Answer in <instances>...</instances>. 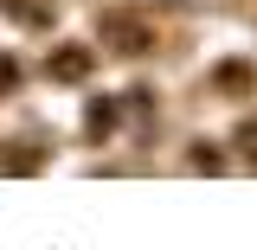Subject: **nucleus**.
<instances>
[{
	"instance_id": "20e7f679",
	"label": "nucleus",
	"mask_w": 257,
	"mask_h": 250,
	"mask_svg": "<svg viewBox=\"0 0 257 250\" xmlns=\"http://www.w3.org/2000/svg\"><path fill=\"white\" fill-rule=\"evenodd\" d=\"M0 173H39V154H32L26 141H13V148L0 154Z\"/></svg>"
},
{
	"instance_id": "39448f33",
	"label": "nucleus",
	"mask_w": 257,
	"mask_h": 250,
	"mask_svg": "<svg viewBox=\"0 0 257 250\" xmlns=\"http://www.w3.org/2000/svg\"><path fill=\"white\" fill-rule=\"evenodd\" d=\"M84 128H90V135H109V128H116V103H103V96H96L90 109H84Z\"/></svg>"
},
{
	"instance_id": "f03ea898",
	"label": "nucleus",
	"mask_w": 257,
	"mask_h": 250,
	"mask_svg": "<svg viewBox=\"0 0 257 250\" xmlns=\"http://www.w3.org/2000/svg\"><path fill=\"white\" fill-rule=\"evenodd\" d=\"M90 64H96L90 45H58V52L45 58V77H52V84H84V77H90Z\"/></svg>"
},
{
	"instance_id": "6e6552de",
	"label": "nucleus",
	"mask_w": 257,
	"mask_h": 250,
	"mask_svg": "<svg viewBox=\"0 0 257 250\" xmlns=\"http://www.w3.org/2000/svg\"><path fill=\"white\" fill-rule=\"evenodd\" d=\"M13 84H20V64H13V58H0V90H13Z\"/></svg>"
},
{
	"instance_id": "7ed1b4c3",
	"label": "nucleus",
	"mask_w": 257,
	"mask_h": 250,
	"mask_svg": "<svg viewBox=\"0 0 257 250\" xmlns=\"http://www.w3.org/2000/svg\"><path fill=\"white\" fill-rule=\"evenodd\" d=\"M212 90H225V96H251V90H257V64L225 58L219 71H212Z\"/></svg>"
},
{
	"instance_id": "0eeeda50",
	"label": "nucleus",
	"mask_w": 257,
	"mask_h": 250,
	"mask_svg": "<svg viewBox=\"0 0 257 250\" xmlns=\"http://www.w3.org/2000/svg\"><path fill=\"white\" fill-rule=\"evenodd\" d=\"M238 148H244V154L257 160V122H244V128H238Z\"/></svg>"
},
{
	"instance_id": "423d86ee",
	"label": "nucleus",
	"mask_w": 257,
	"mask_h": 250,
	"mask_svg": "<svg viewBox=\"0 0 257 250\" xmlns=\"http://www.w3.org/2000/svg\"><path fill=\"white\" fill-rule=\"evenodd\" d=\"M193 167H199V173H219V167H225V154L212 148V141H193Z\"/></svg>"
},
{
	"instance_id": "f257e3e1",
	"label": "nucleus",
	"mask_w": 257,
	"mask_h": 250,
	"mask_svg": "<svg viewBox=\"0 0 257 250\" xmlns=\"http://www.w3.org/2000/svg\"><path fill=\"white\" fill-rule=\"evenodd\" d=\"M103 45H116L122 58H142V52L155 45V26L135 20V13H103Z\"/></svg>"
}]
</instances>
